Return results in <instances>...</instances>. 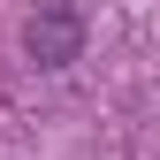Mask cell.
Here are the masks:
<instances>
[{
	"instance_id": "obj_1",
	"label": "cell",
	"mask_w": 160,
	"mask_h": 160,
	"mask_svg": "<svg viewBox=\"0 0 160 160\" xmlns=\"http://www.w3.org/2000/svg\"><path fill=\"white\" fill-rule=\"evenodd\" d=\"M23 53L38 69H69L76 53H84V15H76V0H38L31 23H23Z\"/></svg>"
}]
</instances>
